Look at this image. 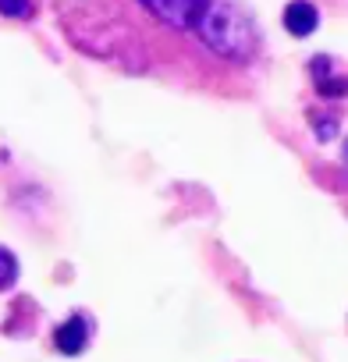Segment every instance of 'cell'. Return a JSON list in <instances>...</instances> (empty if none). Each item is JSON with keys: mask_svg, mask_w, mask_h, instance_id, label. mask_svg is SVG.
<instances>
[{"mask_svg": "<svg viewBox=\"0 0 348 362\" xmlns=\"http://www.w3.org/2000/svg\"><path fill=\"white\" fill-rule=\"evenodd\" d=\"M139 4L156 22L178 33H192L217 57L245 61L256 50V33L231 0H139Z\"/></svg>", "mask_w": 348, "mask_h": 362, "instance_id": "obj_1", "label": "cell"}, {"mask_svg": "<svg viewBox=\"0 0 348 362\" xmlns=\"http://www.w3.org/2000/svg\"><path fill=\"white\" fill-rule=\"evenodd\" d=\"M89 334H93V323L86 313H71L57 330H54V348L64 351V355H79L89 348Z\"/></svg>", "mask_w": 348, "mask_h": 362, "instance_id": "obj_2", "label": "cell"}, {"mask_svg": "<svg viewBox=\"0 0 348 362\" xmlns=\"http://www.w3.org/2000/svg\"><path fill=\"white\" fill-rule=\"evenodd\" d=\"M320 22V11L309 4V0H291V4L284 8V29L291 36H309Z\"/></svg>", "mask_w": 348, "mask_h": 362, "instance_id": "obj_3", "label": "cell"}, {"mask_svg": "<svg viewBox=\"0 0 348 362\" xmlns=\"http://www.w3.org/2000/svg\"><path fill=\"white\" fill-rule=\"evenodd\" d=\"M323 185L334 192V199H337L341 210L348 214V139H344V146H341V153H337V163L330 167V177H323Z\"/></svg>", "mask_w": 348, "mask_h": 362, "instance_id": "obj_4", "label": "cell"}, {"mask_svg": "<svg viewBox=\"0 0 348 362\" xmlns=\"http://www.w3.org/2000/svg\"><path fill=\"white\" fill-rule=\"evenodd\" d=\"M15 281H18V259L8 245H0V295L15 288Z\"/></svg>", "mask_w": 348, "mask_h": 362, "instance_id": "obj_5", "label": "cell"}, {"mask_svg": "<svg viewBox=\"0 0 348 362\" xmlns=\"http://www.w3.org/2000/svg\"><path fill=\"white\" fill-rule=\"evenodd\" d=\"M0 15L29 22V18L36 15V0H0Z\"/></svg>", "mask_w": 348, "mask_h": 362, "instance_id": "obj_6", "label": "cell"}]
</instances>
